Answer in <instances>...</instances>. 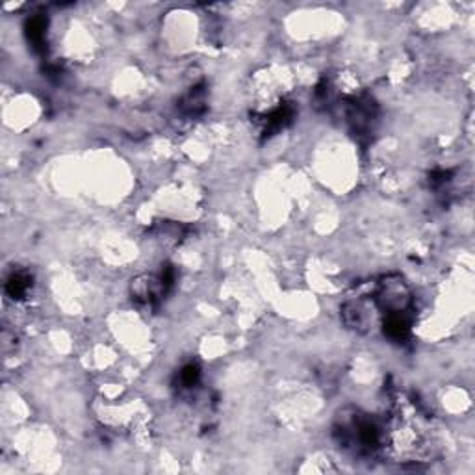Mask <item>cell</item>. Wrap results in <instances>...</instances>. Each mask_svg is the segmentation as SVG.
<instances>
[{
	"mask_svg": "<svg viewBox=\"0 0 475 475\" xmlns=\"http://www.w3.org/2000/svg\"><path fill=\"white\" fill-rule=\"evenodd\" d=\"M174 281L173 270L168 267L160 275H141L130 284V295L132 301L139 307L156 308L168 295Z\"/></svg>",
	"mask_w": 475,
	"mask_h": 475,
	"instance_id": "2",
	"label": "cell"
},
{
	"mask_svg": "<svg viewBox=\"0 0 475 475\" xmlns=\"http://www.w3.org/2000/svg\"><path fill=\"white\" fill-rule=\"evenodd\" d=\"M334 436L345 452L370 458L383 452L385 427L362 410H343L336 418Z\"/></svg>",
	"mask_w": 475,
	"mask_h": 475,
	"instance_id": "1",
	"label": "cell"
},
{
	"mask_svg": "<svg viewBox=\"0 0 475 475\" xmlns=\"http://www.w3.org/2000/svg\"><path fill=\"white\" fill-rule=\"evenodd\" d=\"M32 290V275L28 271H13L6 281V294L13 301H21Z\"/></svg>",
	"mask_w": 475,
	"mask_h": 475,
	"instance_id": "3",
	"label": "cell"
},
{
	"mask_svg": "<svg viewBox=\"0 0 475 475\" xmlns=\"http://www.w3.org/2000/svg\"><path fill=\"white\" fill-rule=\"evenodd\" d=\"M199 377H201V372L195 364H186L182 367L181 373H179V385H181V390H192L193 386H197Z\"/></svg>",
	"mask_w": 475,
	"mask_h": 475,
	"instance_id": "6",
	"label": "cell"
},
{
	"mask_svg": "<svg viewBox=\"0 0 475 475\" xmlns=\"http://www.w3.org/2000/svg\"><path fill=\"white\" fill-rule=\"evenodd\" d=\"M45 36H47V21L43 17H32L26 23V37L36 50H45Z\"/></svg>",
	"mask_w": 475,
	"mask_h": 475,
	"instance_id": "4",
	"label": "cell"
},
{
	"mask_svg": "<svg viewBox=\"0 0 475 475\" xmlns=\"http://www.w3.org/2000/svg\"><path fill=\"white\" fill-rule=\"evenodd\" d=\"M203 104H205V91L201 88H195V90L190 93V95L182 101L181 108L190 115H197L199 112H203Z\"/></svg>",
	"mask_w": 475,
	"mask_h": 475,
	"instance_id": "5",
	"label": "cell"
}]
</instances>
